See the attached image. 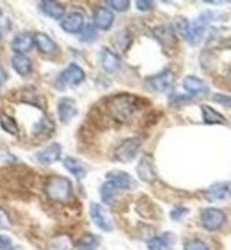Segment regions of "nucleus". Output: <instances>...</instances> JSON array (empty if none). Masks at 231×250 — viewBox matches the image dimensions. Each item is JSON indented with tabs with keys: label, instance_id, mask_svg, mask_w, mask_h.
I'll return each instance as SVG.
<instances>
[{
	"label": "nucleus",
	"instance_id": "a211bd4d",
	"mask_svg": "<svg viewBox=\"0 0 231 250\" xmlns=\"http://www.w3.org/2000/svg\"><path fill=\"white\" fill-rule=\"evenodd\" d=\"M107 181H111V183L116 185L119 190H128V188L135 187V181L132 179L130 174L121 172V170H112V172L107 174Z\"/></svg>",
	"mask_w": 231,
	"mask_h": 250
},
{
	"label": "nucleus",
	"instance_id": "423d86ee",
	"mask_svg": "<svg viewBox=\"0 0 231 250\" xmlns=\"http://www.w3.org/2000/svg\"><path fill=\"white\" fill-rule=\"evenodd\" d=\"M89 213H91L92 224H94L98 229H101V231H105V232H111L112 229H114L112 220H111V215L107 213V209L101 206V204L92 202L91 208H89Z\"/></svg>",
	"mask_w": 231,
	"mask_h": 250
},
{
	"label": "nucleus",
	"instance_id": "a19ab883",
	"mask_svg": "<svg viewBox=\"0 0 231 250\" xmlns=\"http://www.w3.org/2000/svg\"><path fill=\"white\" fill-rule=\"evenodd\" d=\"M226 78L231 82V61H230V66H228V71H226Z\"/></svg>",
	"mask_w": 231,
	"mask_h": 250
},
{
	"label": "nucleus",
	"instance_id": "aec40b11",
	"mask_svg": "<svg viewBox=\"0 0 231 250\" xmlns=\"http://www.w3.org/2000/svg\"><path fill=\"white\" fill-rule=\"evenodd\" d=\"M174 241V236L171 232H164V234H159L151 238L148 241V249L149 250H169Z\"/></svg>",
	"mask_w": 231,
	"mask_h": 250
},
{
	"label": "nucleus",
	"instance_id": "f3484780",
	"mask_svg": "<svg viewBox=\"0 0 231 250\" xmlns=\"http://www.w3.org/2000/svg\"><path fill=\"white\" fill-rule=\"evenodd\" d=\"M11 48L15 50V53H22V55H25V53L30 52V50L34 48V36L29 32L18 34V36L13 39Z\"/></svg>",
	"mask_w": 231,
	"mask_h": 250
},
{
	"label": "nucleus",
	"instance_id": "6ab92c4d",
	"mask_svg": "<svg viewBox=\"0 0 231 250\" xmlns=\"http://www.w3.org/2000/svg\"><path fill=\"white\" fill-rule=\"evenodd\" d=\"M34 44H36V48H38L41 53H45V55H52V53L57 52V44H55V41L43 32H38L36 36H34Z\"/></svg>",
	"mask_w": 231,
	"mask_h": 250
},
{
	"label": "nucleus",
	"instance_id": "5701e85b",
	"mask_svg": "<svg viewBox=\"0 0 231 250\" xmlns=\"http://www.w3.org/2000/svg\"><path fill=\"white\" fill-rule=\"evenodd\" d=\"M41 11L53 20H63L66 9H64V5L61 2H48V0H45V2H41Z\"/></svg>",
	"mask_w": 231,
	"mask_h": 250
},
{
	"label": "nucleus",
	"instance_id": "f257e3e1",
	"mask_svg": "<svg viewBox=\"0 0 231 250\" xmlns=\"http://www.w3.org/2000/svg\"><path fill=\"white\" fill-rule=\"evenodd\" d=\"M107 108L116 121L125 123L130 121L139 108V98H135L134 94H116L107 101Z\"/></svg>",
	"mask_w": 231,
	"mask_h": 250
},
{
	"label": "nucleus",
	"instance_id": "f03ea898",
	"mask_svg": "<svg viewBox=\"0 0 231 250\" xmlns=\"http://www.w3.org/2000/svg\"><path fill=\"white\" fill-rule=\"evenodd\" d=\"M46 195L55 202H68L71 197V183L69 179L63 178V176H52L48 178L46 185H45Z\"/></svg>",
	"mask_w": 231,
	"mask_h": 250
},
{
	"label": "nucleus",
	"instance_id": "c756f323",
	"mask_svg": "<svg viewBox=\"0 0 231 250\" xmlns=\"http://www.w3.org/2000/svg\"><path fill=\"white\" fill-rule=\"evenodd\" d=\"M114 43H116V46L121 50V52H125V50L128 48V46H130V43H132V36L126 32V30H121V32L116 34Z\"/></svg>",
	"mask_w": 231,
	"mask_h": 250
},
{
	"label": "nucleus",
	"instance_id": "7ed1b4c3",
	"mask_svg": "<svg viewBox=\"0 0 231 250\" xmlns=\"http://www.w3.org/2000/svg\"><path fill=\"white\" fill-rule=\"evenodd\" d=\"M86 80V73L77 64H69L61 75H59L57 85L59 87H77Z\"/></svg>",
	"mask_w": 231,
	"mask_h": 250
},
{
	"label": "nucleus",
	"instance_id": "e433bc0d",
	"mask_svg": "<svg viewBox=\"0 0 231 250\" xmlns=\"http://www.w3.org/2000/svg\"><path fill=\"white\" fill-rule=\"evenodd\" d=\"M11 247H13V243H11L9 238H7V236L0 234V250H9Z\"/></svg>",
	"mask_w": 231,
	"mask_h": 250
},
{
	"label": "nucleus",
	"instance_id": "39448f33",
	"mask_svg": "<svg viewBox=\"0 0 231 250\" xmlns=\"http://www.w3.org/2000/svg\"><path fill=\"white\" fill-rule=\"evenodd\" d=\"M226 222V215L222 209L217 208H207L201 211V226L207 231H219Z\"/></svg>",
	"mask_w": 231,
	"mask_h": 250
},
{
	"label": "nucleus",
	"instance_id": "2f4dec72",
	"mask_svg": "<svg viewBox=\"0 0 231 250\" xmlns=\"http://www.w3.org/2000/svg\"><path fill=\"white\" fill-rule=\"evenodd\" d=\"M183 250H210V249H208V245L205 243V241L198 240V238H194V240L185 241V247H183Z\"/></svg>",
	"mask_w": 231,
	"mask_h": 250
},
{
	"label": "nucleus",
	"instance_id": "412c9836",
	"mask_svg": "<svg viewBox=\"0 0 231 250\" xmlns=\"http://www.w3.org/2000/svg\"><path fill=\"white\" fill-rule=\"evenodd\" d=\"M11 64L15 67V71L22 77L25 75H29L32 71V62H30V59L27 55H22V53H15L13 59H11Z\"/></svg>",
	"mask_w": 231,
	"mask_h": 250
},
{
	"label": "nucleus",
	"instance_id": "cd10ccee",
	"mask_svg": "<svg viewBox=\"0 0 231 250\" xmlns=\"http://www.w3.org/2000/svg\"><path fill=\"white\" fill-rule=\"evenodd\" d=\"M53 131V123L48 119V117H41V119L34 125V133L39 135H48Z\"/></svg>",
	"mask_w": 231,
	"mask_h": 250
},
{
	"label": "nucleus",
	"instance_id": "4468645a",
	"mask_svg": "<svg viewBox=\"0 0 231 250\" xmlns=\"http://www.w3.org/2000/svg\"><path fill=\"white\" fill-rule=\"evenodd\" d=\"M61 153H63L61 144H50L48 147H45V149L36 153V160L43 165H52L53 162H57L61 158Z\"/></svg>",
	"mask_w": 231,
	"mask_h": 250
},
{
	"label": "nucleus",
	"instance_id": "79ce46f5",
	"mask_svg": "<svg viewBox=\"0 0 231 250\" xmlns=\"http://www.w3.org/2000/svg\"><path fill=\"white\" fill-rule=\"evenodd\" d=\"M9 250H22V249H20V247H15V245H13V247H11Z\"/></svg>",
	"mask_w": 231,
	"mask_h": 250
},
{
	"label": "nucleus",
	"instance_id": "58836bf2",
	"mask_svg": "<svg viewBox=\"0 0 231 250\" xmlns=\"http://www.w3.org/2000/svg\"><path fill=\"white\" fill-rule=\"evenodd\" d=\"M9 227V218L2 209H0V229H7Z\"/></svg>",
	"mask_w": 231,
	"mask_h": 250
},
{
	"label": "nucleus",
	"instance_id": "dca6fc26",
	"mask_svg": "<svg viewBox=\"0 0 231 250\" xmlns=\"http://www.w3.org/2000/svg\"><path fill=\"white\" fill-rule=\"evenodd\" d=\"M100 62H101V67H103L107 73H116L121 67V59L117 57L111 48H101Z\"/></svg>",
	"mask_w": 231,
	"mask_h": 250
},
{
	"label": "nucleus",
	"instance_id": "4c0bfd02",
	"mask_svg": "<svg viewBox=\"0 0 231 250\" xmlns=\"http://www.w3.org/2000/svg\"><path fill=\"white\" fill-rule=\"evenodd\" d=\"M185 213H187V209H185V208H173L171 217H173L174 220H180V217H182V215H185Z\"/></svg>",
	"mask_w": 231,
	"mask_h": 250
},
{
	"label": "nucleus",
	"instance_id": "ea45409f",
	"mask_svg": "<svg viewBox=\"0 0 231 250\" xmlns=\"http://www.w3.org/2000/svg\"><path fill=\"white\" fill-rule=\"evenodd\" d=\"M5 78H7V75H5V69H4V67H2V66H0V87L4 85Z\"/></svg>",
	"mask_w": 231,
	"mask_h": 250
},
{
	"label": "nucleus",
	"instance_id": "20e7f679",
	"mask_svg": "<svg viewBox=\"0 0 231 250\" xmlns=\"http://www.w3.org/2000/svg\"><path fill=\"white\" fill-rule=\"evenodd\" d=\"M140 149V140L139 139H126L123 140L117 147H116V153H114V158L117 162H123V164H128L132 160L139 154Z\"/></svg>",
	"mask_w": 231,
	"mask_h": 250
},
{
	"label": "nucleus",
	"instance_id": "4be33fe9",
	"mask_svg": "<svg viewBox=\"0 0 231 250\" xmlns=\"http://www.w3.org/2000/svg\"><path fill=\"white\" fill-rule=\"evenodd\" d=\"M63 165L66 167L68 172H71L77 179L86 178V167L82 165V162H80V160L73 158V156H66V158L63 160Z\"/></svg>",
	"mask_w": 231,
	"mask_h": 250
},
{
	"label": "nucleus",
	"instance_id": "f704fd0d",
	"mask_svg": "<svg viewBox=\"0 0 231 250\" xmlns=\"http://www.w3.org/2000/svg\"><path fill=\"white\" fill-rule=\"evenodd\" d=\"M212 100L217 101V103H222V105H226V106H231V96H228V94H213Z\"/></svg>",
	"mask_w": 231,
	"mask_h": 250
},
{
	"label": "nucleus",
	"instance_id": "6e6552de",
	"mask_svg": "<svg viewBox=\"0 0 231 250\" xmlns=\"http://www.w3.org/2000/svg\"><path fill=\"white\" fill-rule=\"evenodd\" d=\"M61 27L63 30L69 34H80V30L86 27V18H84V13L80 11H71L69 15H66L63 20H61Z\"/></svg>",
	"mask_w": 231,
	"mask_h": 250
},
{
	"label": "nucleus",
	"instance_id": "0eeeda50",
	"mask_svg": "<svg viewBox=\"0 0 231 250\" xmlns=\"http://www.w3.org/2000/svg\"><path fill=\"white\" fill-rule=\"evenodd\" d=\"M174 82V75L171 69H164V71H160L159 75H153V77H149L146 80V85L151 89V91H157V92H165L171 89Z\"/></svg>",
	"mask_w": 231,
	"mask_h": 250
},
{
	"label": "nucleus",
	"instance_id": "7c9ffc66",
	"mask_svg": "<svg viewBox=\"0 0 231 250\" xmlns=\"http://www.w3.org/2000/svg\"><path fill=\"white\" fill-rule=\"evenodd\" d=\"M174 27H176V34H180V36H182V38H185V39L188 38L190 21H188L187 18H178V20H176V23H174Z\"/></svg>",
	"mask_w": 231,
	"mask_h": 250
},
{
	"label": "nucleus",
	"instance_id": "9b49d317",
	"mask_svg": "<svg viewBox=\"0 0 231 250\" xmlns=\"http://www.w3.org/2000/svg\"><path fill=\"white\" fill-rule=\"evenodd\" d=\"M137 174H139V178L142 179L144 183H153L155 179H157V170H155L151 156H142V158L139 160V164H137Z\"/></svg>",
	"mask_w": 231,
	"mask_h": 250
},
{
	"label": "nucleus",
	"instance_id": "72a5a7b5",
	"mask_svg": "<svg viewBox=\"0 0 231 250\" xmlns=\"http://www.w3.org/2000/svg\"><path fill=\"white\" fill-rule=\"evenodd\" d=\"M107 5H109L111 9H114V11H128V7H130V2H128V0H109V2H107Z\"/></svg>",
	"mask_w": 231,
	"mask_h": 250
},
{
	"label": "nucleus",
	"instance_id": "37998d69",
	"mask_svg": "<svg viewBox=\"0 0 231 250\" xmlns=\"http://www.w3.org/2000/svg\"><path fill=\"white\" fill-rule=\"evenodd\" d=\"M0 38H2V30H0Z\"/></svg>",
	"mask_w": 231,
	"mask_h": 250
},
{
	"label": "nucleus",
	"instance_id": "bb28decb",
	"mask_svg": "<svg viewBox=\"0 0 231 250\" xmlns=\"http://www.w3.org/2000/svg\"><path fill=\"white\" fill-rule=\"evenodd\" d=\"M98 249V238L94 234H86L75 243L73 250H96Z\"/></svg>",
	"mask_w": 231,
	"mask_h": 250
},
{
	"label": "nucleus",
	"instance_id": "ddd939ff",
	"mask_svg": "<svg viewBox=\"0 0 231 250\" xmlns=\"http://www.w3.org/2000/svg\"><path fill=\"white\" fill-rule=\"evenodd\" d=\"M92 20H94V27L100 30H109L114 23V15L109 7H96L94 9V15H92Z\"/></svg>",
	"mask_w": 231,
	"mask_h": 250
},
{
	"label": "nucleus",
	"instance_id": "a878e982",
	"mask_svg": "<svg viewBox=\"0 0 231 250\" xmlns=\"http://www.w3.org/2000/svg\"><path fill=\"white\" fill-rule=\"evenodd\" d=\"M117 193H119V188L116 187V185H112L111 181H105L100 188V197L105 204H111L117 197Z\"/></svg>",
	"mask_w": 231,
	"mask_h": 250
},
{
	"label": "nucleus",
	"instance_id": "f8f14e48",
	"mask_svg": "<svg viewBox=\"0 0 231 250\" xmlns=\"http://www.w3.org/2000/svg\"><path fill=\"white\" fill-rule=\"evenodd\" d=\"M182 85H183V89H185L188 94H192V96H203V94H207L208 92L207 82L198 77H192V75L183 78Z\"/></svg>",
	"mask_w": 231,
	"mask_h": 250
},
{
	"label": "nucleus",
	"instance_id": "c9c22d12",
	"mask_svg": "<svg viewBox=\"0 0 231 250\" xmlns=\"http://www.w3.org/2000/svg\"><path fill=\"white\" fill-rule=\"evenodd\" d=\"M135 5H137V9L139 11H149V9H153V2H149V0H137L135 2Z\"/></svg>",
	"mask_w": 231,
	"mask_h": 250
},
{
	"label": "nucleus",
	"instance_id": "393cba45",
	"mask_svg": "<svg viewBox=\"0 0 231 250\" xmlns=\"http://www.w3.org/2000/svg\"><path fill=\"white\" fill-rule=\"evenodd\" d=\"M201 112H203V121H205L207 125H226V119H224L217 110H213L212 106L203 105Z\"/></svg>",
	"mask_w": 231,
	"mask_h": 250
},
{
	"label": "nucleus",
	"instance_id": "b1692460",
	"mask_svg": "<svg viewBox=\"0 0 231 250\" xmlns=\"http://www.w3.org/2000/svg\"><path fill=\"white\" fill-rule=\"evenodd\" d=\"M153 34H155V38L159 39L164 46H174L176 38H174V30L171 29L169 25H160V27H157V29L153 30Z\"/></svg>",
	"mask_w": 231,
	"mask_h": 250
},
{
	"label": "nucleus",
	"instance_id": "9d476101",
	"mask_svg": "<svg viewBox=\"0 0 231 250\" xmlns=\"http://www.w3.org/2000/svg\"><path fill=\"white\" fill-rule=\"evenodd\" d=\"M208 15L205 13V15L199 16L196 21H192L190 23V29H188V38L187 41L190 44H198L199 41L203 39V36H205V30H207V25H208Z\"/></svg>",
	"mask_w": 231,
	"mask_h": 250
},
{
	"label": "nucleus",
	"instance_id": "2eb2a0df",
	"mask_svg": "<svg viewBox=\"0 0 231 250\" xmlns=\"http://www.w3.org/2000/svg\"><path fill=\"white\" fill-rule=\"evenodd\" d=\"M77 112H78V108H77L75 100H71V98H63V100L59 101L57 114H59V119L63 121V123H69L73 117L77 116Z\"/></svg>",
	"mask_w": 231,
	"mask_h": 250
},
{
	"label": "nucleus",
	"instance_id": "c85d7f7f",
	"mask_svg": "<svg viewBox=\"0 0 231 250\" xmlns=\"http://www.w3.org/2000/svg\"><path fill=\"white\" fill-rule=\"evenodd\" d=\"M0 126H2V130L7 131V133H11V135H18V131H20L16 121L13 119V117L5 116V114L0 116Z\"/></svg>",
	"mask_w": 231,
	"mask_h": 250
},
{
	"label": "nucleus",
	"instance_id": "473e14b6",
	"mask_svg": "<svg viewBox=\"0 0 231 250\" xmlns=\"http://www.w3.org/2000/svg\"><path fill=\"white\" fill-rule=\"evenodd\" d=\"M94 38H96V27L86 25V27L80 30V39H82V41H92Z\"/></svg>",
	"mask_w": 231,
	"mask_h": 250
},
{
	"label": "nucleus",
	"instance_id": "1a4fd4ad",
	"mask_svg": "<svg viewBox=\"0 0 231 250\" xmlns=\"http://www.w3.org/2000/svg\"><path fill=\"white\" fill-rule=\"evenodd\" d=\"M231 197V181H221L208 188L205 192V199L208 202H217V201H226Z\"/></svg>",
	"mask_w": 231,
	"mask_h": 250
}]
</instances>
